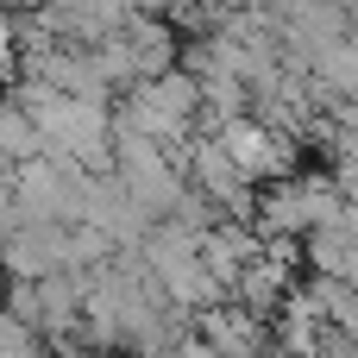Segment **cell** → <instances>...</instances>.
<instances>
[{
  "instance_id": "cell-1",
  "label": "cell",
  "mask_w": 358,
  "mask_h": 358,
  "mask_svg": "<svg viewBox=\"0 0 358 358\" xmlns=\"http://www.w3.org/2000/svg\"><path fill=\"white\" fill-rule=\"evenodd\" d=\"M220 145L245 164V176H283V170H289V145H283L264 120H227V126H220Z\"/></svg>"
}]
</instances>
